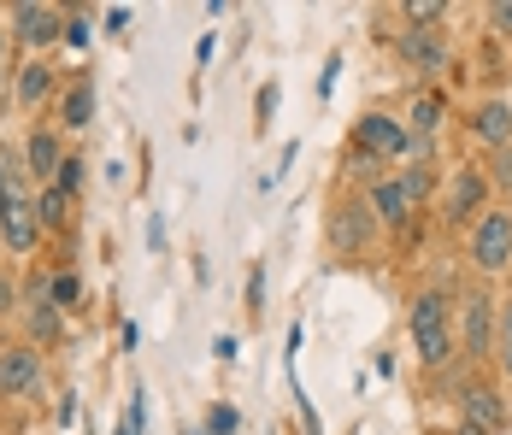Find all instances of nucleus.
I'll use <instances>...</instances> for the list:
<instances>
[{"label": "nucleus", "instance_id": "f257e3e1", "mask_svg": "<svg viewBox=\"0 0 512 435\" xmlns=\"http://www.w3.org/2000/svg\"><path fill=\"white\" fill-rule=\"evenodd\" d=\"M407 330H412V347H418V365H430V371H442L454 353H460V336H454V300L436 289H424L412 300L407 312Z\"/></svg>", "mask_w": 512, "mask_h": 435}, {"label": "nucleus", "instance_id": "f03ea898", "mask_svg": "<svg viewBox=\"0 0 512 435\" xmlns=\"http://www.w3.org/2000/svg\"><path fill=\"white\" fill-rule=\"evenodd\" d=\"M424 194H430V165H407V171L371 183V212H377V224H389L395 236H412V218H418Z\"/></svg>", "mask_w": 512, "mask_h": 435}, {"label": "nucleus", "instance_id": "7ed1b4c3", "mask_svg": "<svg viewBox=\"0 0 512 435\" xmlns=\"http://www.w3.org/2000/svg\"><path fill=\"white\" fill-rule=\"evenodd\" d=\"M330 253H342V259H359V253H371L377 242V212H371V194H348V200H336V212H330Z\"/></svg>", "mask_w": 512, "mask_h": 435}, {"label": "nucleus", "instance_id": "20e7f679", "mask_svg": "<svg viewBox=\"0 0 512 435\" xmlns=\"http://www.w3.org/2000/svg\"><path fill=\"white\" fill-rule=\"evenodd\" d=\"M471 265L483 277H501L512 265V206H489L477 224H471Z\"/></svg>", "mask_w": 512, "mask_h": 435}, {"label": "nucleus", "instance_id": "39448f33", "mask_svg": "<svg viewBox=\"0 0 512 435\" xmlns=\"http://www.w3.org/2000/svg\"><path fill=\"white\" fill-rule=\"evenodd\" d=\"M12 42H18V48H30V53L65 42V12H59V6H36V0L12 6Z\"/></svg>", "mask_w": 512, "mask_h": 435}, {"label": "nucleus", "instance_id": "423d86ee", "mask_svg": "<svg viewBox=\"0 0 512 435\" xmlns=\"http://www.w3.org/2000/svg\"><path fill=\"white\" fill-rule=\"evenodd\" d=\"M42 388V353L30 341H6L0 347V400H24Z\"/></svg>", "mask_w": 512, "mask_h": 435}, {"label": "nucleus", "instance_id": "0eeeda50", "mask_svg": "<svg viewBox=\"0 0 512 435\" xmlns=\"http://www.w3.org/2000/svg\"><path fill=\"white\" fill-rule=\"evenodd\" d=\"M354 147L389 165V159H407V153H412V136L389 118V112H365V118L354 124Z\"/></svg>", "mask_w": 512, "mask_h": 435}, {"label": "nucleus", "instance_id": "6e6552de", "mask_svg": "<svg viewBox=\"0 0 512 435\" xmlns=\"http://www.w3.org/2000/svg\"><path fill=\"white\" fill-rule=\"evenodd\" d=\"M489 212V177L483 171H454L448 194H442V218L448 224H477Z\"/></svg>", "mask_w": 512, "mask_h": 435}, {"label": "nucleus", "instance_id": "1a4fd4ad", "mask_svg": "<svg viewBox=\"0 0 512 435\" xmlns=\"http://www.w3.org/2000/svg\"><path fill=\"white\" fill-rule=\"evenodd\" d=\"M460 341H465V359H489L495 353V300L489 294H465L460 300Z\"/></svg>", "mask_w": 512, "mask_h": 435}, {"label": "nucleus", "instance_id": "9d476101", "mask_svg": "<svg viewBox=\"0 0 512 435\" xmlns=\"http://www.w3.org/2000/svg\"><path fill=\"white\" fill-rule=\"evenodd\" d=\"M0 242L12 247V253H30V247L42 242V218H36V200H30V194H18V200L6 206V218H0Z\"/></svg>", "mask_w": 512, "mask_h": 435}, {"label": "nucleus", "instance_id": "9b49d317", "mask_svg": "<svg viewBox=\"0 0 512 435\" xmlns=\"http://www.w3.org/2000/svg\"><path fill=\"white\" fill-rule=\"evenodd\" d=\"M460 400H465V430H477V435L507 430V406H501V394H495L489 383H471Z\"/></svg>", "mask_w": 512, "mask_h": 435}, {"label": "nucleus", "instance_id": "f8f14e48", "mask_svg": "<svg viewBox=\"0 0 512 435\" xmlns=\"http://www.w3.org/2000/svg\"><path fill=\"white\" fill-rule=\"evenodd\" d=\"M465 130H471L477 142H489V153L507 147L512 142V100H483V106L465 118Z\"/></svg>", "mask_w": 512, "mask_h": 435}, {"label": "nucleus", "instance_id": "ddd939ff", "mask_svg": "<svg viewBox=\"0 0 512 435\" xmlns=\"http://www.w3.org/2000/svg\"><path fill=\"white\" fill-rule=\"evenodd\" d=\"M395 53L407 59L412 71H448V42H442L436 30H407V36L395 42Z\"/></svg>", "mask_w": 512, "mask_h": 435}, {"label": "nucleus", "instance_id": "4468645a", "mask_svg": "<svg viewBox=\"0 0 512 435\" xmlns=\"http://www.w3.org/2000/svg\"><path fill=\"white\" fill-rule=\"evenodd\" d=\"M59 165H65V147L53 130H30V142H24V171L36 177V183H53L59 177Z\"/></svg>", "mask_w": 512, "mask_h": 435}, {"label": "nucleus", "instance_id": "2eb2a0df", "mask_svg": "<svg viewBox=\"0 0 512 435\" xmlns=\"http://www.w3.org/2000/svg\"><path fill=\"white\" fill-rule=\"evenodd\" d=\"M12 95H18V106H42V100L53 95V65L48 59H24L18 77H12Z\"/></svg>", "mask_w": 512, "mask_h": 435}, {"label": "nucleus", "instance_id": "dca6fc26", "mask_svg": "<svg viewBox=\"0 0 512 435\" xmlns=\"http://www.w3.org/2000/svg\"><path fill=\"white\" fill-rule=\"evenodd\" d=\"M89 118H95V89H89V77H77L65 100H59V124L65 130H89Z\"/></svg>", "mask_w": 512, "mask_h": 435}, {"label": "nucleus", "instance_id": "f3484780", "mask_svg": "<svg viewBox=\"0 0 512 435\" xmlns=\"http://www.w3.org/2000/svg\"><path fill=\"white\" fill-rule=\"evenodd\" d=\"M442 124V100L436 95H418L412 100V142H430V130Z\"/></svg>", "mask_w": 512, "mask_h": 435}, {"label": "nucleus", "instance_id": "a211bd4d", "mask_svg": "<svg viewBox=\"0 0 512 435\" xmlns=\"http://www.w3.org/2000/svg\"><path fill=\"white\" fill-rule=\"evenodd\" d=\"M65 206H71V194L53 189V183L36 194V218H42V230H59V224H65Z\"/></svg>", "mask_w": 512, "mask_h": 435}, {"label": "nucleus", "instance_id": "6ab92c4d", "mask_svg": "<svg viewBox=\"0 0 512 435\" xmlns=\"http://www.w3.org/2000/svg\"><path fill=\"white\" fill-rule=\"evenodd\" d=\"M495 365L512 377V300L495 312Z\"/></svg>", "mask_w": 512, "mask_h": 435}, {"label": "nucleus", "instance_id": "aec40b11", "mask_svg": "<svg viewBox=\"0 0 512 435\" xmlns=\"http://www.w3.org/2000/svg\"><path fill=\"white\" fill-rule=\"evenodd\" d=\"M483 177H489V189H507L512 194V142L489 153V171H483Z\"/></svg>", "mask_w": 512, "mask_h": 435}, {"label": "nucleus", "instance_id": "412c9836", "mask_svg": "<svg viewBox=\"0 0 512 435\" xmlns=\"http://www.w3.org/2000/svg\"><path fill=\"white\" fill-rule=\"evenodd\" d=\"M401 12H407V18H412V30H436V18H442L448 6H442V0H407Z\"/></svg>", "mask_w": 512, "mask_h": 435}, {"label": "nucleus", "instance_id": "4be33fe9", "mask_svg": "<svg viewBox=\"0 0 512 435\" xmlns=\"http://www.w3.org/2000/svg\"><path fill=\"white\" fill-rule=\"evenodd\" d=\"M48 294H53V306L65 312V306H77V300H83V283H77L71 271H59V277H53V283H48Z\"/></svg>", "mask_w": 512, "mask_h": 435}, {"label": "nucleus", "instance_id": "5701e85b", "mask_svg": "<svg viewBox=\"0 0 512 435\" xmlns=\"http://www.w3.org/2000/svg\"><path fill=\"white\" fill-rule=\"evenodd\" d=\"M242 430V412H236V406H212V412H206V435H236Z\"/></svg>", "mask_w": 512, "mask_h": 435}, {"label": "nucleus", "instance_id": "b1692460", "mask_svg": "<svg viewBox=\"0 0 512 435\" xmlns=\"http://www.w3.org/2000/svg\"><path fill=\"white\" fill-rule=\"evenodd\" d=\"M83 165H89V159H77V153H65V165H59V177H53V189L77 194V189H83Z\"/></svg>", "mask_w": 512, "mask_h": 435}, {"label": "nucleus", "instance_id": "393cba45", "mask_svg": "<svg viewBox=\"0 0 512 435\" xmlns=\"http://www.w3.org/2000/svg\"><path fill=\"white\" fill-rule=\"evenodd\" d=\"M18 171H12V159H6V153H0V218H6V206H12V200H18Z\"/></svg>", "mask_w": 512, "mask_h": 435}, {"label": "nucleus", "instance_id": "a878e982", "mask_svg": "<svg viewBox=\"0 0 512 435\" xmlns=\"http://www.w3.org/2000/svg\"><path fill=\"white\" fill-rule=\"evenodd\" d=\"M65 42H71V48H89V18L65 12Z\"/></svg>", "mask_w": 512, "mask_h": 435}, {"label": "nucleus", "instance_id": "bb28decb", "mask_svg": "<svg viewBox=\"0 0 512 435\" xmlns=\"http://www.w3.org/2000/svg\"><path fill=\"white\" fill-rule=\"evenodd\" d=\"M489 30H495V36H512V0H495V6H489Z\"/></svg>", "mask_w": 512, "mask_h": 435}, {"label": "nucleus", "instance_id": "cd10ccee", "mask_svg": "<svg viewBox=\"0 0 512 435\" xmlns=\"http://www.w3.org/2000/svg\"><path fill=\"white\" fill-rule=\"evenodd\" d=\"M12 24H0V77H18V65H12Z\"/></svg>", "mask_w": 512, "mask_h": 435}, {"label": "nucleus", "instance_id": "c85d7f7f", "mask_svg": "<svg viewBox=\"0 0 512 435\" xmlns=\"http://www.w3.org/2000/svg\"><path fill=\"white\" fill-rule=\"evenodd\" d=\"M336 71H342V59H330V65H324V77H318V100L336 95Z\"/></svg>", "mask_w": 512, "mask_h": 435}, {"label": "nucleus", "instance_id": "c756f323", "mask_svg": "<svg viewBox=\"0 0 512 435\" xmlns=\"http://www.w3.org/2000/svg\"><path fill=\"white\" fill-rule=\"evenodd\" d=\"M248 306H265V271H254V277H248Z\"/></svg>", "mask_w": 512, "mask_h": 435}, {"label": "nucleus", "instance_id": "7c9ffc66", "mask_svg": "<svg viewBox=\"0 0 512 435\" xmlns=\"http://www.w3.org/2000/svg\"><path fill=\"white\" fill-rule=\"evenodd\" d=\"M212 353H218V359H236V353H242V341H236V336H218V341H212Z\"/></svg>", "mask_w": 512, "mask_h": 435}, {"label": "nucleus", "instance_id": "2f4dec72", "mask_svg": "<svg viewBox=\"0 0 512 435\" xmlns=\"http://www.w3.org/2000/svg\"><path fill=\"white\" fill-rule=\"evenodd\" d=\"M18 306V289H12V277H0V312H12Z\"/></svg>", "mask_w": 512, "mask_h": 435}]
</instances>
